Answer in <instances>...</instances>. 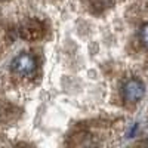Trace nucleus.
Here are the masks:
<instances>
[{"instance_id": "1", "label": "nucleus", "mask_w": 148, "mask_h": 148, "mask_svg": "<svg viewBox=\"0 0 148 148\" xmlns=\"http://www.w3.org/2000/svg\"><path fill=\"white\" fill-rule=\"evenodd\" d=\"M37 64H36V58L31 53H19L18 56H15L10 62V70L14 71L18 76L22 77H28L36 71Z\"/></svg>"}, {"instance_id": "3", "label": "nucleus", "mask_w": 148, "mask_h": 148, "mask_svg": "<svg viewBox=\"0 0 148 148\" xmlns=\"http://www.w3.org/2000/svg\"><path fill=\"white\" fill-rule=\"evenodd\" d=\"M141 39H142L144 45L148 46V24H145V25L141 28Z\"/></svg>"}, {"instance_id": "2", "label": "nucleus", "mask_w": 148, "mask_h": 148, "mask_svg": "<svg viewBox=\"0 0 148 148\" xmlns=\"http://www.w3.org/2000/svg\"><path fill=\"white\" fill-rule=\"evenodd\" d=\"M144 95H145V86L138 79H130L123 86V98H125V101L130 104L138 102Z\"/></svg>"}]
</instances>
